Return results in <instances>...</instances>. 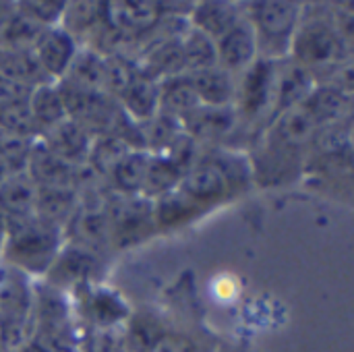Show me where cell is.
Wrapping results in <instances>:
<instances>
[{"instance_id":"1","label":"cell","mask_w":354,"mask_h":352,"mask_svg":"<svg viewBox=\"0 0 354 352\" xmlns=\"http://www.w3.org/2000/svg\"><path fill=\"white\" fill-rule=\"evenodd\" d=\"M58 230L39 218H17L10 226L8 255L29 270H44L56 255Z\"/></svg>"},{"instance_id":"2","label":"cell","mask_w":354,"mask_h":352,"mask_svg":"<svg viewBox=\"0 0 354 352\" xmlns=\"http://www.w3.org/2000/svg\"><path fill=\"white\" fill-rule=\"evenodd\" d=\"M292 52L303 64H324L342 56V39L326 23H307L297 31Z\"/></svg>"},{"instance_id":"3","label":"cell","mask_w":354,"mask_h":352,"mask_svg":"<svg viewBox=\"0 0 354 352\" xmlns=\"http://www.w3.org/2000/svg\"><path fill=\"white\" fill-rule=\"evenodd\" d=\"M257 31L263 39L276 46H288L297 21H299V6L295 2H257L253 8Z\"/></svg>"},{"instance_id":"4","label":"cell","mask_w":354,"mask_h":352,"mask_svg":"<svg viewBox=\"0 0 354 352\" xmlns=\"http://www.w3.org/2000/svg\"><path fill=\"white\" fill-rule=\"evenodd\" d=\"M106 25L122 35L145 33L158 23L160 8L153 2H110L104 4Z\"/></svg>"},{"instance_id":"5","label":"cell","mask_w":354,"mask_h":352,"mask_svg":"<svg viewBox=\"0 0 354 352\" xmlns=\"http://www.w3.org/2000/svg\"><path fill=\"white\" fill-rule=\"evenodd\" d=\"M37 62L41 64L46 75H66L77 50L75 39L64 29H46L39 41L33 48Z\"/></svg>"},{"instance_id":"6","label":"cell","mask_w":354,"mask_h":352,"mask_svg":"<svg viewBox=\"0 0 354 352\" xmlns=\"http://www.w3.org/2000/svg\"><path fill=\"white\" fill-rule=\"evenodd\" d=\"M218 50V62H222L228 68H245L255 60L257 52V35L255 29L247 23H236L228 33H224L216 41Z\"/></svg>"},{"instance_id":"7","label":"cell","mask_w":354,"mask_h":352,"mask_svg":"<svg viewBox=\"0 0 354 352\" xmlns=\"http://www.w3.org/2000/svg\"><path fill=\"white\" fill-rule=\"evenodd\" d=\"M193 91L203 106H226L234 95V83L228 71L214 66L187 75Z\"/></svg>"},{"instance_id":"8","label":"cell","mask_w":354,"mask_h":352,"mask_svg":"<svg viewBox=\"0 0 354 352\" xmlns=\"http://www.w3.org/2000/svg\"><path fill=\"white\" fill-rule=\"evenodd\" d=\"M89 143H91V135L83 124L75 120H62L52 127L46 149L58 156L60 160L68 162L85 156L89 151Z\"/></svg>"},{"instance_id":"9","label":"cell","mask_w":354,"mask_h":352,"mask_svg":"<svg viewBox=\"0 0 354 352\" xmlns=\"http://www.w3.org/2000/svg\"><path fill=\"white\" fill-rule=\"evenodd\" d=\"M0 75L31 89L44 85L48 79L31 50H0Z\"/></svg>"},{"instance_id":"10","label":"cell","mask_w":354,"mask_h":352,"mask_svg":"<svg viewBox=\"0 0 354 352\" xmlns=\"http://www.w3.org/2000/svg\"><path fill=\"white\" fill-rule=\"evenodd\" d=\"M180 191L193 201H209L226 191V176L218 166L203 164L180 178Z\"/></svg>"},{"instance_id":"11","label":"cell","mask_w":354,"mask_h":352,"mask_svg":"<svg viewBox=\"0 0 354 352\" xmlns=\"http://www.w3.org/2000/svg\"><path fill=\"white\" fill-rule=\"evenodd\" d=\"M199 106V98L193 91L191 83L187 77H174L168 79L160 87V102L158 108L162 110V116L168 118H185L189 112H193Z\"/></svg>"},{"instance_id":"12","label":"cell","mask_w":354,"mask_h":352,"mask_svg":"<svg viewBox=\"0 0 354 352\" xmlns=\"http://www.w3.org/2000/svg\"><path fill=\"white\" fill-rule=\"evenodd\" d=\"M183 122L193 137L212 139V137H220L232 127V112L226 106L199 104L193 112H189L183 118Z\"/></svg>"},{"instance_id":"13","label":"cell","mask_w":354,"mask_h":352,"mask_svg":"<svg viewBox=\"0 0 354 352\" xmlns=\"http://www.w3.org/2000/svg\"><path fill=\"white\" fill-rule=\"evenodd\" d=\"M46 29L50 27H44L31 21L23 12H12L0 27V44H2L0 50H31L33 52L35 44L39 41Z\"/></svg>"},{"instance_id":"14","label":"cell","mask_w":354,"mask_h":352,"mask_svg":"<svg viewBox=\"0 0 354 352\" xmlns=\"http://www.w3.org/2000/svg\"><path fill=\"white\" fill-rule=\"evenodd\" d=\"M120 100L133 116L151 118L158 112L160 85H158V81L149 79L147 75L137 73V77L131 81V85L120 93Z\"/></svg>"},{"instance_id":"15","label":"cell","mask_w":354,"mask_h":352,"mask_svg":"<svg viewBox=\"0 0 354 352\" xmlns=\"http://www.w3.org/2000/svg\"><path fill=\"white\" fill-rule=\"evenodd\" d=\"M68 87L81 91H104V58L95 52H79L75 54L68 71Z\"/></svg>"},{"instance_id":"16","label":"cell","mask_w":354,"mask_h":352,"mask_svg":"<svg viewBox=\"0 0 354 352\" xmlns=\"http://www.w3.org/2000/svg\"><path fill=\"white\" fill-rule=\"evenodd\" d=\"M193 21L195 29L203 31L212 39H220L239 23V12L226 2H203L193 10Z\"/></svg>"},{"instance_id":"17","label":"cell","mask_w":354,"mask_h":352,"mask_svg":"<svg viewBox=\"0 0 354 352\" xmlns=\"http://www.w3.org/2000/svg\"><path fill=\"white\" fill-rule=\"evenodd\" d=\"M183 71H185L183 46H180V39L174 37V39H166L164 44L151 50V54L147 56L143 75L158 81L160 77H168V79L180 77Z\"/></svg>"},{"instance_id":"18","label":"cell","mask_w":354,"mask_h":352,"mask_svg":"<svg viewBox=\"0 0 354 352\" xmlns=\"http://www.w3.org/2000/svg\"><path fill=\"white\" fill-rule=\"evenodd\" d=\"M183 56H185V71L197 73L205 68L218 66V50L216 41L199 29H191L180 37Z\"/></svg>"},{"instance_id":"19","label":"cell","mask_w":354,"mask_h":352,"mask_svg":"<svg viewBox=\"0 0 354 352\" xmlns=\"http://www.w3.org/2000/svg\"><path fill=\"white\" fill-rule=\"evenodd\" d=\"M27 106H29L35 122L44 124V127H50V129L66 118V110H64V102H62L60 89L52 87L48 83L37 85V87L31 89Z\"/></svg>"},{"instance_id":"20","label":"cell","mask_w":354,"mask_h":352,"mask_svg":"<svg viewBox=\"0 0 354 352\" xmlns=\"http://www.w3.org/2000/svg\"><path fill=\"white\" fill-rule=\"evenodd\" d=\"M274 87V71L272 64L266 60H259L257 64L251 66L245 85H243V106L249 112H259L268 100L270 91Z\"/></svg>"},{"instance_id":"21","label":"cell","mask_w":354,"mask_h":352,"mask_svg":"<svg viewBox=\"0 0 354 352\" xmlns=\"http://www.w3.org/2000/svg\"><path fill=\"white\" fill-rule=\"evenodd\" d=\"M29 170L35 180L41 183V187H56V189H66V185L73 180L71 166L68 162L60 160L48 149H41L31 156L29 160Z\"/></svg>"},{"instance_id":"22","label":"cell","mask_w":354,"mask_h":352,"mask_svg":"<svg viewBox=\"0 0 354 352\" xmlns=\"http://www.w3.org/2000/svg\"><path fill=\"white\" fill-rule=\"evenodd\" d=\"M313 89L311 73L305 66H290L278 83V108L284 112L288 108L301 106Z\"/></svg>"},{"instance_id":"23","label":"cell","mask_w":354,"mask_h":352,"mask_svg":"<svg viewBox=\"0 0 354 352\" xmlns=\"http://www.w3.org/2000/svg\"><path fill=\"white\" fill-rule=\"evenodd\" d=\"M35 203V189L25 178H8L0 185V210L12 220L27 218Z\"/></svg>"},{"instance_id":"24","label":"cell","mask_w":354,"mask_h":352,"mask_svg":"<svg viewBox=\"0 0 354 352\" xmlns=\"http://www.w3.org/2000/svg\"><path fill=\"white\" fill-rule=\"evenodd\" d=\"M73 207V193L68 189H56V187H41L35 191V203L33 210L37 212V218L56 226V222L64 220Z\"/></svg>"},{"instance_id":"25","label":"cell","mask_w":354,"mask_h":352,"mask_svg":"<svg viewBox=\"0 0 354 352\" xmlns=\"http://www.w3.org/2000/svg\"><path fill=\"white\" fill-rule=\"evenodd\" d=\"M301 106L311 114L315 124H322L340 116V112L346 106V98L338 87H319L313 89L311 95Z\"/></svg>"},{"instance_id":"26","label":"cell","mask_w":354,"mask_h":352,"mask_svg":"<svg viewBox=\"0 0 354 352\" xmlns=\"http://www.w3.org/2000/svg\"><path fill=\"white\" fill-rule=\"evenodd\" d=\"M315 120L303 106H295L282 112V116L276 122V137L288 145H299L307 141L315 129Z\"/></svg>"},{"instance_id":"27","label":"cell","mask_w":354,"mask_h":352,"mask_svg":"<svg viewBox=\"0 0 354 352\" xmlns=\"http://www.w3.org/2000/svg\"><path fill=\"white\" fill-rule=\"evenodd\" d=\"M178 180L180 170L172 166L166 158H149L141 191H145L147 195H166L172 193Z\"/></svg>"},{"instance_id":"28","label":"cell","mask_w":354,"mask_h":352,"mask_svg":"<svg viewBox=\"0 0 354 352\" xmlns=\"http://www.w3.org/2000/svg\"><path fill=\"white\" fill-rule=\"evenodd\" d=\"M147 154L143 151H129L118 166L112 170V176L118 185V189L127 191V193H135L141 191L143 178H145V170H147Z\"/></svg>"},{"instance_id":"29","label":"cell","mask_w":354,"mask_h":352,"mask_svg":"<svg viewBox=\"0 0 354 352\" xmlns=\"http://www.w3.org/2000/svg\"><path fill=\"white\" fill-rule=\"evenodd\" d=\"M135 77H137V71L133 68L129 60L120 56L104 58V89L120 95Z\"/></svg>"},{"instance_id":"30","label":"cell","mask_w":354,"mask_h":352,"mask_svg":"<svg viewBox=\"0 0 354 352\" xmlns=\"http://www.w3.org/2000/svg\"><path fill=\"white\" fill-rule=\"evenodd\" d=\"M97 2H75V4H66L64 8V23L66 27H62L66 33L71 31H79V29H87L97 25L100 17L104 15V8H97Z\"/></svg>"},{"instance_id":"31","label":"cell","mask_w":354,"mask_h":352,"mask_svg":"<svg viewBox=\"0 0 354 352\" xmlns=\"http://www.w3.org/2000/svg\"><path fill=\"white\" fill-rule=\"evenodd\" d=\"M129 154V147L124 143V139L118 137H104L95 143L93 151H91V160L100 170H114L118 166V162Z\"/></svg>"},{"instance_id":"32","label":"cell","mask_w":354,"mask_h":352,"mask_svg":"<svg viewBox=\"0 0 354 352\" xmlns=\"http://www.w3.org/2000/svg\"><path fill=\"white\" fill-rule=\"evenodd\" d=\"M91 270V255L79 251V249H68L62 259L54 268V278L62 282H73L83 278Z\"/></svg>"},{"instance_id":"33","label":"cell","mask_w":354,"mask_h":352,"mask_svg":"<svg viewBox=\"0 0 354 352\" xmlns=\"http://www.w3.org/2000/svg\"><path fill=\"white\" fill-rule=\"evenodd\" d=\"M0 127L15 135H29L39 124L35 122L27 104H17V106L0 108Z\"/></svg>"},{"instance_id":"34","label":"cell","mask_w":354,"mask_h":352,"mask_svg":"<svg viewBox=\"0 0 354 352\" xmlns=\"http://www.w3.org/2000/svg\"><path fill=\"white\" fill-rule=\"evenodd\" d=\"M64 2H21L19 12H23L25 17L44 27H50L64 15Z\"/></svg>"},{"instance_id":"35","label":"cell","mask_w":354,"mask_h":352,"mask_svg":"<svg viewBox=\"0 0 354 352\" xmlns=\"http://www.w3.org/2000/svg\"><path fill=\"white\" fill-rule=\"evenodd\" d=\"M191 201L187 195H172V193H166L164 199L160 201V210H158V218L162 224H176L180 222L185 216H189L191 212Z\"/></svg>"},{"instance_id":"36","label":"cell","mask_w":354,"mask_h":352,"mask_svg":"<svg viewBox=\"0 0 354 352\" xmlns=\"http://www.w3.org/2000/svg\"><path fill=\"white\" fill-rule=\"evenodd\" d=\"M29 95H31V87L0 75V108L17 106V104H27Z\"/></svg>"},{"instance_id":"37","label":"cell","mask_w":354,"mask_h":352,"mask_svg":"<svg viewBox=\"0 0 354 352\" xmlns=\"http://www.w3.org/2000/svg\"><path fill=\"white\" fill-rule=\"evenodd\" d=\"M81 226H83L85 239H91V241H100V237H102L104 230H106L104 218H102V216H95V214L85 216V220H83Z\"/></svg>"},{"instance_id":"38","label":"cell","mask_w":354,"mask_h":352,"mask_svg":"<svg viewBox=\"0 0 354 352\" xmlns=\"http://www.w3.org/2000/svg\"><path fill=\"white\" fill-rule=\"evenodd\" d=\"M149 352H189V346L178 338H160Z\"/></svg>"},{"instance_id":"39","label":"cell","mask_w":354,"mask_h":352,"mask_svg":"<svg viewBox=\"0 0 354 352\" xmlns=\"http://www.w3.org/2000/svg\"><path fill=\"white\" fill-rule=\"evenodd\" d=\"M10 15H12L10 6H8V4H4V2H0V27L4 25V21H6Z\"/></svg>"},{"instance_id":"40","label":"cell","mask_w":354,"mask_h":352,"mask_svg":"<svg viewBox=\"0 0 354 352\" xmlns=\"http://www.w3.org/2000/svg\"><path fill=\"white\" fill-rule=\"evenodd\" d=\"M2 228H4V220H2V216H0V232H2Z\"/></svg>"},{"instance_id":"41","label":"cell","mask_w":354,"mask_h":352,"mask_svg":"<svg viewBox=\"0 0 354 352\" xmlns=\"http://www.w3.org/2000/svg\"><path fill=\"white\" fill-rule=\"evenodd\" d=\"M0 352H4V351H2V344H0Z\"/></svg>"}]
</instances>
